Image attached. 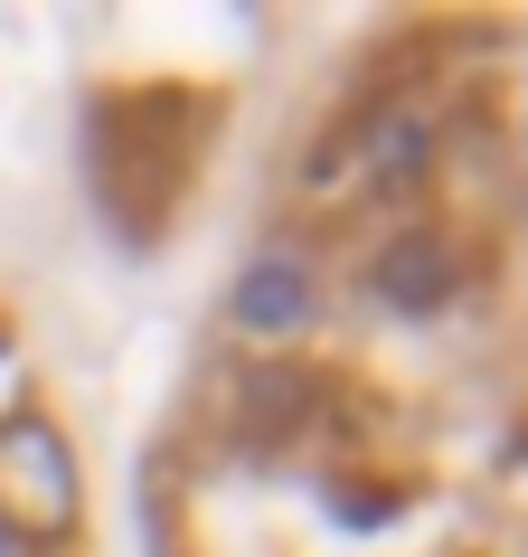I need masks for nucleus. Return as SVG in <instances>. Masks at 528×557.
<instances>
[{"label":"nucleus","mask_w":528,"mask_h":557,"mask_svg":"<svg viewBox=\"0 0 528 557\" xmlns=\"http://www.w3.org/2000/svg\"><path fill=\"white\" fill-rule=\"evenodd\" d=\"M0 529L29 539V548H58L76 529V463L38 416L0 425Z\"/></svg>","instance_id":"f257e3e1"},{"label":"nucleus","mask_w":528,"mask_h":557,"mask_svg":"<svg viewBox=\"0 0 528 557\" xmlns=\"http://www.w3.org/2000/svg\"><path fill=\"white\" fill-rule=\"evenodd\" d=\"M453 284H463L453 236H397L378 256V302H397V312H435V302H453Z\"/></svg>","instance_id":"f03ea898"},{"label":"nucleus","mask_w":528,"mask_h":557,"mask_svg":"<svg viewBox=\"0 0 528 557\" xmlns=\"http://www.w3.org/2000/svg\"><path fill=\"white\" fill-rule=\"evenodd\" d=\"M312 264L293 256V246H274V256H255L246 264V284H236V322L246 331H302L312 322Z\"/></svg>","instance_id":"7ed1b4c3"}]
</instances>
